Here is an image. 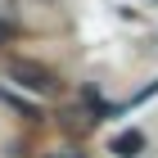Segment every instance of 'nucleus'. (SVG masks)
<instances>
[{"instance_id": "obj_3", "label": "nucleus", "mask_w": 158, "mask_h": 158, "mask_svg": "<svg viewBox=\"0 0 158 158\" xmlns=\"http://www.w3.org/2000/svg\"><path fill=\"white\" fill-rule=\"evenodd\" d=\"M0 99H5V104H9V109H18V113H23V118H32V122L41 118V109H36V104H27L23 95H9V90H5V86H0Z\"/></svg>"}, {"instance_id": "obj_1", "label": "nucleus", "mask_w": 158, "mask_h": 158, "mask_svg": "<svg viewBox=\"0 0 158 158\" xmlns=\"http://www.w3.org/2000/svg\"><path fill=\"white\" fill-rule=\"evenodd\" d=\"M9 77L18 86H27V90H41V95L59 90V77L50 73V68H41V63H32V59H14L9 63Z\"/></svg>"}, {"instance_id": "obj_2", "label": "nucleus", "mask_w": 158, "mask_h": 158, "mask_svg": "<svg viewBox=\"0 0 158 158\" xmlns=\"http://www.w3.org/2000/svg\"><path fill=\"white\" fill-rule=\"evenodd\" d=\"M113 154H118V158H135V154H140V149H145V135H140V131H122L118 135V140H113Z\"/></svg>"}, {"instance_id": "obj_5", "label": "nucleus", "mask_w": 158, "mask_h": 158, "mask_svg": "<svg viewBox=\"0 0 158 158\" xmlns=\"http://www.w3.org/2000/svg\"><path fill=\"white\" fill-rule=\"evenodd\" d=\"M45 158H81V154H45Z\"/></svg>"}, {"instance_id": "obj_4", "label": "nucleus", "mask_w": 158, "mask_h": 158, "mask_svg": "<svg viewBox=\"0 0 158 158\" xmlns=\"http://www.w3.org/2000/svg\"><path fill=\"white\" fill-rule=\"evenodd\" d=\"M14 36H18V27H14V23H9V18H0V45H9V41H14Z\"/></svg>"}]
</instances>
